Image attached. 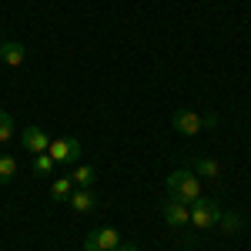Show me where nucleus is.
I'll return each mask as SVG.
<instances>
[{"label":"nucleus","mask_w":251,"mask_h":251,"mask_svg":"<svg viewBox=\"0 0 251 251\" xmlns=\"http://www.w3.org/2000/svg\"><path fill=\"white\" fill-rule=\"evenodd\" d=\"M47 154L54 157V164H80V141L77 137H54Z\"/></svg>","instance_id":"3"},{"label":"nucleus","mask_w":251,"mask_h":251,"mask_svg":"<svg viewBox=\"0 0 251 251\" xmlns=\"http://www.w3.org/2000/svg\"><path fill=\"white\" fill-rule=\"evenodd\" d=\"M161 211H164V221H168L171 228H188V225H191V208H188L184 201H174V198H168Z\"/></svg>","instance_id":"7"},{"label":"nucleus","mask_w":251,"mask_h":251,"mask_svg":"<svg viewBox=\"0 0 251 251\" xmlns=\"http://www.w3.org/2000/svg\"><path fill=\"white\" fill-rule=\"evenodd\" d=\"M67 201H71V208H74L77 214H91L97 208V194L91 191V188H74Z\"/></svg>","instance_id":"8"},{"label":"nucleus","mask_w":251,"mask_h":251,"mask_svg":"<svg viewBox=\"0 0 251 251\" xmlns=\"http://www.w3.org/2000/svg\"><path fill=\"white\" fill-rule=\"evenodd\" d=\"M0 64H3V60H0Z\"/></svg>","instance_id":"18"},{"label":"nucleus","mask_w":251,"mask_h":251,"mask_svg":"<svg viewBox=\"0 0 251 251\" xmlns=\"http://www.w3.org/2000/svg\"><path fill=\"white\" fill-rule=\"evenodd\" d=\"M20 144H24V151H30V154H47V148H50V137L44 127L37 124H30V127H24V134H20Z\"/></svg>","instance_id":"6"},{"label":"nucleus","mask_w":251,"mask_h":251,"mask_svg":"<svg viewBox=\"0 0 251 251\" xmlns=\"http://www.w3.org/2000/svg\"><path fill=\"white\" fill-rule=\"evenodd\" d=\"M0 60H3L7 67H20V64L27 60V47L17 44V40H3V44H0Z\"/></svg>","instance_id":"9"},{"label":"nucleus","mask_w":251,"mask_h":251,"mask_svg":"<svg viewBox=\"0 0 251 251\" xmlns=\"http://www.w3.org/2000/svg\"><path fill=\"white\" fill-rule=\"evenodd\" d=\"M191 168H194L198 177H218V174H221V164H218L214 157H194Z\"/></svg>","instance_id":"11"},{"label":"nucleus","mask_w":251,"mask_h":251,"mask_svg":"<svg viewBox=\"0 0 251 251\" xmlns=\"http://www.w3.org/2000/svg\"><path fill=\"white\" fill-rule=\"evenodd\" d=\"M168 198L174 201H184V204H191L201 198V177L194 171H174L168 174Z\"/></svg>","instance_id":"1"},{"label":"nucleus","mask_w":251,"mask_h":251,"mask_svg":"<svg viewBox=\"0 0 251 251\" xmlns=\"http://www.w3.org/2000/svg\"><path fill=\"white\" fill-rule=\"evenodd\" d=\"M14 174H17V161L10 154H0V184H10Z\"/></svg>","instance_id":"13"},{"label":"nucleus","mask_w":251,"mask_h":251,"mask_svg":"<svg viewBox=\"0 0 251 251\" xmlns=\"http://www.w3.org/2000/svg\"><path fill=\"white\" fill-rule=\"evenodd\" d=\"M74 191V181H71V174H64V177H54V184H50V198L54 201H67Z\"/></svg>","instance_id":"12"},{"label":"nucleus","mask_w":251,"mask_h":251,"mask_svg":"<svg viewBox=\"0 0 251 251\" xmlns=\"http://www.w3.org/2000/svg\"><path fill=\"white\" fill-rule=\"evenodd\" d=\"M218 228H225V231H238V228H241V218H238V214H225L221 211V221H218Z\"/></svg>","instance_id":"16"},{"label":"nucleus","mask_w":251,"mask_h":251,"mask_svg":"<svg viewBox=\"0 0 251 251\" xmlns=\"http://www.w3.org/2000/svg\"><path fill=\"white\" fill-rule=\"evenodd\" d=\"M124 238L114 231V228H97L84 238V251H114Z\"/></svg>","instance_id":"5"},{"label":"nucleus","mask_w":251,"mask_h":251,"mask_svg":"<svg viewBox=\"0 0 251 251\" xmlns=\"http://www.w3.org/2000/svg\"><path fill=\"white\" fill-rule=\"evenodd\" d=\"M171 124H174V131H177V134H184V137H198L201 131H204V117L198 114V111H188V107L174 111Z\"/></svg>","instance_id":"4"},{"label":"nucleus","mask_w":251,"mask_h":251,"mask_svg":"<svg viewBox=\"0 0 251 251\" xmlns=\"http://www.w3.org/2000/svg\"><path fill=\"white\" fill-rule=\"evenodd\" d=\"M188 208H191V228L194 231H211V228H218L221 208H218L214 198H198V201H191Z\"/></svg>","instance_id":"2"},{"label":"nucleus","mask_w":251,"mask_h":251,"mask_svg":"<svg viewBox=\"0 0 251 251\" xmlns=\"http://www.w3.org/2000/svg\"><path fill=\"white\" fill-rule=\"evenodd\" d=\"M10 137H14V117L7 111H0V144H7Z\"/></svg>","instance_id":"15"},{"label":"nucleus","mask_w":251,"mask_h":251,"mask_svg":"<svg viewBox=\"0 0 251 251\" xmlns=\"http://www.w3.org/2000/svg\"><path fill=\"white\" fill-rule=\"evenodd\" d=\"M71 181H74V188H91V184L97 181V171L91 168V164H74Z\"/></svg>","instance_id":"10"},{"label":"nucleus","mask_w":251,"mask_h":251,"mask_svg":"<svg viewBox=\"0 0 251 251\" xmlns=\"http://www.w3.org/2000/svg\"><path fill=\"white\" fill-rule=\"evenodd\" d=\"M34 174H40V177L54 174V157L50 154H34Z\"/></svg>","instance_id":"14"},{"label":"nucleus","mask_w":251,"mask_h":251,"mask_svg":"<svg viewBox=\"0 0 251 251\" xmlns=\"http://www.w3.org/2000/svg\"><path fill=\"white\" fill-rule=\"evenodd\" d=\"M114 251H141V248H137L134 241H121V245H117V248H114Z\"/></svg>","instance_id":"17"}]
</instances>
